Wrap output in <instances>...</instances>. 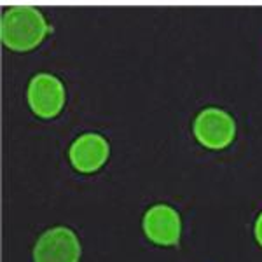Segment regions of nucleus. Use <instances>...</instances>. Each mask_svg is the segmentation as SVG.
Segmentation results:
<instances>
[{"label": "nucleus", "instance_id": "obj_1", "mask_svg": "<svg viewBox=\"0 0 262 262\" xmlns=\"http://www.w3.org/2000/svg\"><path fill=\"white\" fill-rule=\"evenodd\" d=\"M48 32L44 14L32 6H11L2 16L0 37L11 51L27 53L37 48Z\"/></svg>", "mask_w": 262, "mask_h": 262}, {"label": "nucleus", "instance_id": "obj_2", "mask_svg": "<svg viewBox=\"0 0 262 262\" xmlns=\"http://www.w3.org/2000/svg\"><path fill=\"white\" fill-rule=\"evenodd\" d=\"M194 137L210 150L226 149L236 137V122L222 108H205L194 121Z\"/></svg>", "mask_w": 262, "mask_h": 262}, {"label": "nucleus", "instance_id": "obj_3", "mask_svg": "<svg viewBox=\"0 0 262 262\" xmlns=\"http://www.w3.org/2000/svg\"><path fill=\"white\" fill-rule=\"evenodd\" d=\"M81 242L69 227H53L39 238L33 248V262H79Z\"/></svg>", "mask_w": 262, "mask_h": 262}, {"label": "nucleus", "instance_id": "obj_4", "mask_svg": "<svg viewBox=\"0 0 262 262\" xmlns=\"http://www.w3.org/2000/svg\"><path fill=\"white\" fill-rule=\"evenodd\" d=\"M65 86L51 74H37L28 84V103L39 117L51 119L61 112L65 105Z\"/></svg>", "mask_w": 262, "mask_h": 262}, {"label": "nucleus", "instance_id": "obj_5", "mask_svg": "<svg viewBox=\"0 0 262 262\" xmlns=\"http://www.w3.org/2000/svg\"><path fill=\"white\" fill-rule=\"evenodd\" d=\"M143 231L147 238L161 247L177 245L182 232V221L177 210L168 205H156L143 217Z\"/></svg>", "mask_w": 262, "mask_h": 262}, {"label": "nucleus", "instance_id": "obj_6", "mask_svg": "<svg viewBox=\"0 0 262 262\" xmlns=\"http://www.w3.org/2000/svg\"><path fill=\"white\" fill-rule=\"evenodd\" d=\"M70 161L75 170L82 173H93L100 170L108 159L111 147L98 133H86L79 137L70 147Z\"/></svg>", "mask_w": 262, "mask_h": 262}, {"label": "nucleus", "instance_id": "obj_7", "mask_svg": "<svg viewBox=\"0 0 262 262\" xmlns=\"http://www.w3.org/2000/svg\"><path fill=\"white\" fill-rule=\"evenodd\" d=\"M255 238H257V243L262 247V213L259 215V219H257V222H255Z\"/></svg>", "mask_w": 262, "mask_h": 262}]
</instances>
